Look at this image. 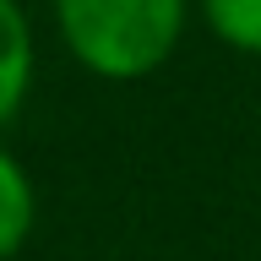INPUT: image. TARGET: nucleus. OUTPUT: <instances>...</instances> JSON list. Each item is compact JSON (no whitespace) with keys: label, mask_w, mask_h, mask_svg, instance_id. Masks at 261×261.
<instances>
[{"label":"nucleus","mask_w":261,"mask_h":261,"mask_svg":"<svg viewBox=\"0 0 261 261\" xmlns=\"http://www.w3.org/2000/svg\"><path fill=\"white\" fill-rule=\"evenodd\" d=\"M185 11L191 0H55V28L93 76L136 82L179 49Z\"/></svg>","instance_id":"obj_1"},{"label":"nucleus","mask_w":261,"mask_h":261,"mask_svg":"<svg viewBox=\"0 0 261 261\" xmlns=\"http://www.w3.org/2000/svg\"><path fill=\"white\" fill-rule=\"evenodd\" d=\"M33 82V28L16 0H0V125L22 109Z\"/></svg>","instance_id":"obj_2"},{"label":"nucleus","mask_w":261,"mask_h":261,"mask_svg":"<svg viewBox=\"0 0 261 261\" xmlns=\"http://www.w3.org/2000/svg\"><path fill=\"white\" fill-rule=\"evenodd\" d=\"M33 223H38V191H33L28 169L0 147V261H11L28 245Z\"/></svg>","instance_id":"obj_3"},{"label":"nucleus","mask_w":261,"mask_h":261,"mask_svg":"<svg viewBox=\"0 0 261 261\" xmlns=\"http://www.w3.org/2000/svg\"><path fill=\"white\" fill-rule=\"evenodd\" d=\"M196 6L234 55H261V0H196Z\"/></svg>","instance_id":"obj_4"}]
</instances>
